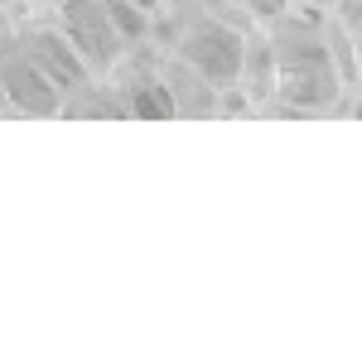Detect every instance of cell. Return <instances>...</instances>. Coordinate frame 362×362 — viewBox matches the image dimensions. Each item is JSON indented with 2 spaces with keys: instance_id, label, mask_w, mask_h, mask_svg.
I'll use <instances>...</instances> for the list:
<instances>
[{
  "instance_id": "5b68a950",
  "label": "cell",
  "mask_w": 362,
  "mask_h": 362,
  "mask_svg": "<svg viewBox=\"0 0 362 362\" xmlns=\"http://www.w3.org/2000/svg\"><path fill=\"white\" fill-rule=\"evenodd\" d=\"M290 5H295V0H237V10L247 15L251 25H271V20H280Z\"/></svg>"
},
{
  "instance_id": "277c9868",
  "label": "cell",
  "mask_w": 362,
  "mask_h": 362,
  "mask_svg": "<svg viewBox=\"0 0 362 362\" xmlns=\"http://www.w3.org/2000/svg\"><path fill=\"white\" fill-rule=\"evenodd\" d=\"M58 92L34 63L25 58V49L15 44V34H0V112L10 116H58Z\"/></svg>"
},
{
  "instance_id": "7a4b0ae2",
  "label": "cell",
  "mask_w": 362,
  "mask_h": 362,
  "mask_svg": "<svg viewBox=\"0 0 362 362\" xmlns=\"http://www.w3.org/2000/svg\"><path fill=\"white\" fill-rule=\"evenodd\" d=\"M49 15H54V25L68 34V44L78 49V58L87 63V73H97V78H107L116 63H121V54L131 49L102 0H54Z\"/></svg>"
},
{
  "instance_id": "6da1fadb",
  "label": "cell",
  "mask_w": 362,
  "mask_h": 362,
  "mask_svg": "<svg viewBox=\"0 0 362 362\" xmlns=\"http://www.w3.org/2000/svg\"><path fill=\"white\" fill-rule=\"evenodd\" d=\"M266 44L276 63V92L271 102H261L256 112H285V116H324L343 107V73H338L329 39H324V15L290 5L280 20H271Z\"/></svg>"
},
{
  "instance_id": "3957f363",
  "label": "cell",
  "mask_w": 362,
  "mask_h": 362,
  "mask_svg": "<svg viewBox=\"0 0 362 362\" xmlns=\"http://www.w3.org/2000/svg\"><path fill=\"white\" fill-rule=\"evenodd\" d=\"M10 34L15 44L25 49V58L58 87V92H73L78 83H87V63L78 58V49L68 44V34L54 25V15H10Z\"/></svg>"
},
{
  "instance_id": "8992f818",
  "label": "cell",
  "mask_w": 362,
  "mask_h": 362,
  "mask_svg": "<svg viewBox=\"0 0 362 362\" xmlns=\"http://www.w3.org/2000/svg\"><path fill=\"white\" fill-rule=\"evenodd\" d=\"M295 5H300V10H314V15H329L338 0H295Z\"/></svg>"
}]
</instances>
